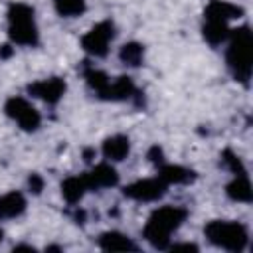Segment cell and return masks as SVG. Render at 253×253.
Returning <instances> with one entry per match:
<instances>
[{"label":"cell","mask_w":253,"mask_h":253,"mask_svg":"<svg viewBox=\"0 0 253 253\" xmlns=\"http://www.w3.org/2000/svg\"><path fill=\"white\" fill-rule=\"evenodd\" d=\"M186 217H188V210L182 206H172V204L160 206L148 215L142 227V237L154 249H168L172 233H176L182 227Z\"/></svg>","instance_id":"obj_1"},{"label":"cell","mask_w":253,"mask_h":253,"mask_svg":"<svg viewBox=\"0 0 253 253\" xmlns=\"http://www.w3.org/2000/svg\"><path fill=\"white\" fill-rule=\"evenodd\" d=\"M225 61L235 81L247 85L253 71V34L249 26H237L229 30Z\"/></svg>","instance_id":"obj_2"},{"label":"cell","mask_w":253,"mask_h":253,"mask_svg":"<svg viewBox=\"0 0 253 253\" xmlns=\"http://www.w3.org/2000/svg\"><path fill=\"white\" fill-rule=\"evenodd\" d=\"M8 38L16 45L36 47L40 43V30L36 24V12L30 4L14 2L8 8Z\"/></svg>","instance_id":"obj_3"},{"label":"cell","mask_w":253,"mask_h":253,"mask_svg":"<svg viewBox=\"0 0 253 253\" xmlns=\"http://www.w3.org/2000/svg\"><path fill=\"white\" fill-rule=\"evenodd\" d=\"M206 239L231 253H239L247 247L249 243V231L243 223L239 221H229V219H211L204 227Z\"/></svg>","instance_id":"obj_4"},{"label":"cell","mask_w":253,"mask_h":253,"mask_svg":"<svg viewBox=\"0 0 253 253\" xmlns=\"http://www.w3.org/2000/svg\"><path fill=\"white\" fill-rule=\"evenodd\" d=\"M113 40H115V24L111 20H101L81 36V47L91 57H105L109 53Z\"/></svg>","instance_id":"obj_5"},{"label":"cell","mask_w":253,"mask_h":253,"mask_svg":"<svg viewBox=\"0 0 253 253\" xmlns=\"http://www.w3.org/2000/svg\"><path fill=\"white\" fill-rule=\"evenodd\" d=\"M4 113L24 130V132H36L42 125V115L40 111L26 99V97H10L4 103Z\"/></svg>","instance_id":"obj_6"},{"label":"cell","mask_w":253,"mask_h":253,"mask_svg":"<svg viewBox=\"0 0 253 253\" xmlns=\"http://www.w3.org/2000/svg\"><path fill=\"white\" fill-rule=\"evenodd\" d=\"M168 186L156 176V178H142L132 184H126L123 188V196L134 202H156L166 194Z\"/></svg>","instance_id":"obj_7"},{"label":"cell","mask_w":253,"mask_h":253,"mask_svg":"<svg viewBox=\"0 0 253 253\" xmlns=\"http://www.w3.org/2000/svg\"><path fill=\"white\" fill-rule=\"evenodd\" d=\"M26 91H28V95H32L47 105H57L67 91V83L61 77H47V79L32 81L26 87Z\"/></svg>","instance_id":"obj_8"},{"label":"cell","mask_w":253,"mask_h":253,"mask_svg":"<svg viewBox=\"0 0 253 253\" xmlns=\"http://www.w3.org/2000/svg\"><path fill=\"white\" fill-rule=\"evenodd\" d=\"M85 180L89 190H103V188H113L119 184V172L113 166V162H99L95 164L89 172H85Z\"/></svg>","instance_id":"obj_9"},{"label":"cell","mask_w":253,"mask_h":253,"mask_svg":"<svg viewBox=\"0 0 253 253\" xmlns=\"http://www.w3.org/2000/svg\"><path fill=\"white\" fill-rule=\"evenodd\" d=\"M243 16V8L225 0H210V4L204 10V20H219V22H231L239 20Z\"/></svg>","instance_id":"obj_10"},{"label":"cell","mask_w":253,"mask_h":253,"mask_svg":"<svg viewBox=\"0 0 253 253\" xmlns=\"http://www.w3.org/2000/svg\"><path fill=\"white\" fill-rule=\"evenodd\" d=\"M101 154L107 162H121L130 154V138L125 134H113L103 140Z\"/></svg>","instance_id":"obj_11"},{"label":"cell","mask_w":253,"mask_h":253,"mask_svg":"<svg viewBox=\"0 0 253 253\" xmlns=\"http://www.w3.org/2000/svg\"><path fill=\"white\" fill-rule=\"evenodd\" d=\"M158 178L166 184V186H180V184H190L196 180V172L180 166V164H170V162H162L158 166Z\"/></svg>","instance_id":"obj_12"},{"label":"cell","mask_w":253,"mask_h":253,"mask_svg":"<svg viewBox=\"0 0 253 253\" xmlns=\"http://www.w3.org/2000/svg\"><path fill=\"white\" fill-rule=\"evenodd\" d=\"M97 245L103 251H138V245L126 233H121L115 229L103 231L97 237Z\"/></svg>","instance_id":"obj_13"},{"label":"cell","mask_w":253,"mask_h":253,"mask_svg":"<svg viewBox=\"0 0 253 253\" xmlns=\"http://www.w3.org/2000/svg\"><path fill=\"white\" fill-rule=\"evenodd\" d=\"M134 95H136L134 81L128 75H119V77L111 79V83H109V87L101 99H105V101H128Z\"/></svg>","instance_id":"obj_14"},{"label":"cell","mask_w":253,"mask_h":253,"mask_svg":"<svg viewBox=\"0 0 253 253\" xmlns=\"http://www.w3.org/2000/svg\"><path fill=\"white\" fill-rule=\"evenodd\" d=\"M28 208V202L22 192H6L0 196V219H16Z\"/></svg>","instance_id":"obj_15"},{"label":"cell","mask_w":253,"mask_h":253,"mask_svg":"<svg viewBox=\"0 0 253 253\" xmlns=\"http://www.w3.org/2000/svg\"><path fill=\"white\" fill-rule=\"evenodd\" d=\"M87 192H89V186H87L85 174H81V176H69V178H65L61 182V198L69 206L79 204Z\"/></svg>","instance_id":"obj_16"},{"label":"cell","mask_w":253,"mask_h":253,"mask_svg":"<svg viewBox=\"0 0 253 253\" xmlns=\"http://www.w3.org/2000/svg\"><path fill=\"white\" fill-rule=\"evenodd\" d=\"M229 24L227 22H219V20H204V26H202V36L204 40L211 45V47H217L221 43L227 42L229 38Z\"/></svg>","instance_id":"obj_17"},{"label":"cell","mask_w":253,"mask_h":253,"mask_svg":"<svg viewBox=\"0 0 253 253\" xmlns=\"http://www.w3.org/2000/svg\"><path fill=\"white\" fill-rule=\"evenodd\" d=\"M225 194L229 200L239 202V204H249L253 200V190H251V182L247 178V174H237L233 176V180L225 186Z\"/></svg>","instance_id":"obj_18"},{"label":"cell","mask_w":253,"mask_h":253,"mask_svg":"<svg viewBox=\"0 0 253 253\" xmlns=\"http://www.w3.org/2000/svg\"><path fill=\"white\" fill-rule=\"evenodd\" d=\"M119 59L126 67H138L144 61V45L138 42H126L119 49Z\"/></svg>","instance_id":"obj_19"},{"label":"cell","mask_w":253,"mask_h":253,"mask_svg":"<svg viewBox=\"0 0 253 253\" xmlns=\"http://www.w3.org/2000/svg\"><path fill=\"white\" fill-rule=\"evenodd\" d=\"M83 75H85V81L91 87V91H95L97 97H103L107 87H109V83H111V77L105 71L97 69V67H87Z\"/></svg>","instance_id":"obj_20"},{"label":"cell","mask_w":253,"mask_h":253,"mask_svg":"<svg viewBox=\"0 0 253 253\" xmlns=\"http://www.w3.org/2000/svg\"><path fill=\"white\" fill-rule=\"evenodd\" d=\"M53 6L61 18H77L87 10V0H53Z\"/></svg>","instance_id":"obj_21"},{"label":"cell","mask_w":253,"mask_h":253,"mask_svg":"<svg viewBox=\"0 0 253 253\" xmlns=\"http://www.w3.org/2000/svg\"><path fill=\"white\" fill-rule=\"evenodd\" d=\"M221 162H223V166H225L233 176H237V174H247V170H245L241 158H239L233 150H223V152H221Z\"/></svg>","instance_id":"obj_22"},{"label":"cell","mask_w":253,"mask_h":253,"mask_svg":"<svg viewBox=\"0 0 253 253\" xmlns=\"http://www.w3.org/2000/svg\"><path fill=\"white\" fill-rule=\"evenodd\" d=\"M45 188V180L40 176V174H30V178H28V190L34 194V196H40L42 194V190Z\"/></svg>","instance_id":"obj_23"},{"label":"cell","mask_w":253,"mask_h":253,"mask_svg":"<svg viewBox=\"0 0 253 253\" xmlns=\"http://www.w3.org/2000/svg\"><path fill=\"white\" fill-rule=\"evenodd\" d=\"M148 160H150L152 164H156V166H160L162 162H166V160H164V152H162V148H160V146H152V148L148 150Z\"/></svg>","instance_id":"obj_24"},{"label":"cell","mask_w":253,"mask_h":253,"mask_svg":"<svg viewBox=\"0 0 253 253\" xmlns=\"http://www.w3.org/2000/svg\"><path fill=\"white\" fill-rule=\"evenodd\" d=\"M170 251H198V245L194 243H170Z\"/></svg>","instance_id":"obj_25"},{"label":"cell","mask_w":253,"mask_h":253,"mask_svg":"<svg viewBox=\"0 0 253 253\" xmlns=\"http://www.w3.org/2000/svg\"><path fill=\"white\" fill-rule=\"evenodd\" d=\"M12 55V47L10 45H2V49H0V57H10Z\"/></svg>","instance_id":"obj_26"},{"label":"cell","mask_w":253,"mask_h":253,"mask_svg":"<svg viewBox=\"0 0 253 253\" xmlns=\"http://www.w3.org/2000/svg\"><path fill=\"white\" fill-rule=\"evenodd\" d=\"M2 239H4V231L0 229V241H2Z\"/></svg>","instance_id":"obj_27"}]
</instances>
